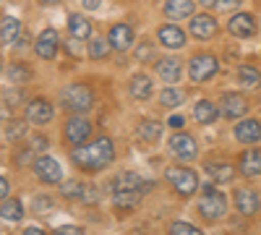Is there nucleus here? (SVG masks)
I'll use <instances>...</instances> for the list:
<instances>
[{
    "label": "nucleus",
    "instance_id": "46",
    "mask_svg": "<svg viewBox=\"0 0 261 235\" xmlns=\"http://www.w3.org/2000/svg\"><path fill=\"white\" fill-rule=\"evenodd\" d=\"M55 232H84L79 225H63V227H58Z\"/></svg>",
    "mask_w": 261,
    "mask_h": 235
},
{
    "label": "nucleus",
    "instance_id": "16",
    "mask_svg": "<svg viewBox=\"0 0 261 235\" xmlns=\"http://www.w3.org/2000/svg\"><path fill=\"white\" fill-rule=\"evenodd\" d=\"M58 50H60V34H58V29H53V27L42 29V32L37 34V39H34V53H37V58H42V60H55Z\"/></svg>",
    "mask_w": 261,
    "mask_h": 235
},
{
    "label": "nucleus",
    "instance_id": "5",
    "mask_svg": "<svg viewBox=\"0 0 261 235\" xmlns=\"http://www.w3.org/2000/svg\"><path fill=\"white\" fill-rule=\"evenodd\" d=\"M220 73V58L209 50H199L188 58V79L193 84H206Z\"/></svg>",
    "mask_w": 261,
    "mask_h": 235
},
{
    "label": "nucleus",
    "instance_id": "25",
    "mask_svg": "<svg viewBox=\"0 0 261 235\" xmlns=\"http://www.w3.org/2000/svg\"><path fill=\"white\" fill-rule=\"evenodd\" d=\"M193 11H196V0H165V6H162V13H165L170 21L191 18Z\"/></svg>",
    "mask_w": 261,
    "mask_h": 235
},
{
    "label": "nucleus",
    "instance_id": "4",
    "mask_svg": "<svg viewBox=\"0 0 261 235\" xmlns=\"http://www.w3.org/2000/svg\"><path fill=\"white\" fill-rule=\"evenodd\" d=\"M165 183L172 188V194L178 199H191V196H196V191L201 188L196 170H191L186 165H167L165 167Z\"/></svg>",
    "mask_w": 261,
    "mask_h": 235
},
{
    "label": "nucleus",
    "instance_id": "49",
    "mask_svg": "<svg viewBox=\"0 0 261 235\" xmlns=\"http://www.w3.org/2000/svg\"><path fill=\"white\" fill-rule=\"evenodd\" d=\"M37 3H39V6H58L60 0H37Z\"/></svg>",
    "mask_w": 261,
    "mask_h": 235
},
{
    "label": "nucleus",
    "instance_id": "31",
    "mask_svg": "<svg viewBox=\"0 0 261 235\" xmlns=\"http://www.w3.org/2000/svg\"><path fill=\"white\" fill-rule=\"evenodd\" d=\"M157 99H160L162 108L175 110V108H180V105L186 102V89H183V87H165V89L157 94Z\"/></svg>",
    "mask_w": 261,
    "mask_h": 235
},
{
    "label": "nucleus",
    "instance_id": "43",
    "mask_svg": "<svg viewBox=\"0 0 261 235\" xmlns=\"http://www.w3.org/2000/svg\"><path fill=\"white\" fill-rule=\"evenodd\" d=\"M183 123H186V118L178 113V115H170V120H167V125L170 128H175V131H178V128H183Z\"/></svg>",
    "mask_w": 261,
    "mask_h": 235
},
{
    "label": "nucleus",
    "instance_id": "21",
    "mask_svg": "<svg viewBox=\"0 0 261 235\" xmlns=\"http://www.w3.org/2000/svg\"><path fill=\"white\" fill-rule=\"evenodd\" d=\"M128 94L136 102H146L154 94V81H151V76L149 73H134L128 79Z\"/></svg>",
    "mask_w": 261,
    "mask_h": 235
},
{
    "label": "nucleus",
    "instance_id": "17",
    "mask_svg": "<svg viewBox=\"0 0 261 235\" xmlns=\"http://www.w3.org/2000/svg\"><path fill=\"white\" fill-rule=\"evenodd\" d=\"M238 173L246 180L261 178V149H256V146L243 149L241 157H238Z\"/></svg>",
    "mask_w": 261,
    "mask_h": 235
},
{
    "label": "nucleus",
    "instance_id": "39",
    "mask_svg": "<svg viewBox=\"0 0 261 235\" xmlns=\"http://www.w3.org/2000/svg\"><path fill=\"white\" fill-rule=\"evenodd\" d=\"M99 199H102V194H99V188H97V186H86V188H84V196H81V204H86V206H92V204H99Z\"/></svg>",
    "mask_w": 261,
    "mask_h": 235
},
{
    "label": "nucleus",
    "instance_id": "36",
    "mask_svg": "<svg viewBox=\"0 0 261 235\" xmlns=\"http://www.w3.org/2000/svg\"><path fill=\"white\" fill-rule=\"evenodd\" d=\"M50 212H55V199L50 194H37L32 199V215L45 217V215H50Z\"/></svg>",
    "mask_w": 261,
    "mask_h": 235
},
{
    "label": "nucleus",
    "instance_id": "13",
    "mask_svg": "<svg viewBox=\"0 0 261 235\" xmlns=\"http://www.w3.org/2000/svg\"><path fill=\"white\" fill-rule=\"evenodd\" d=\"M217 105H220V115L227 120H241L248 113V99L241 92H222Z\"/></svg>",
    "mask_w": 261,
    "mask_h": 235
},
{
    "label": "nucleus",
    "instance_id": "29",
    "mask_svg": "<svg viewBox=\"0 0 261 235\" xmlns=\"http://www.w3.org/2000/svg\"><path fill=\"white\" fill-rule=\"evenodd\" d=\"M18 39H21V21L13 16H3V24H0V45L13 47Z\"/></svg>",
    "mask_w": 261,
    "mask_h": 235
},
{
    "label": "nucleus",
    "instance_id": "26",
    "mask_svg": "<svg viewBox=\"0 0 261 235\" xmlns=\"http://www.w3.org/2000/svg\"><path fill=\"white\" fill-rule=\"evenodd\" d=\"M220 118V105H214L212 99H199L193 105V120L199 125H212Z\"/></svg>",
    "mask_w": 261,
    "mask_h": 235
},
{
    "label": "nucleus",
    "instance_id": "1",
    "mask_svg": "<svg viewBox=\"0 0 261 235\" xmlns=\"http://www.w3.org/2000/svg\"><path fill=\"white\" fill-rule=\"evenodd\" d=\"M68 157H71L76 170H81L86 175H97L115 162V141H113V136L99 134L94 141L73 146Z\"/></svg>",
    "mask_w": 261,
    "mask_h": 235
},
{
    "label": "nucleus",
    "instance_id": "9",
    "mask_svg": "<svg viewBox=\"0 0 261 235\" xmlns=\"http://www.w3.org/2000/svg\"><path fill=\"white\" fill-rule=\"evenodd\" d=\"M232 204H235V209H238L241 217H256L258 209H261V196H258V191L251 188V186H238L232 191Z\"/></svg>",
    "mask_w": 261,
    "mask_h": 235
},
{
    "label": "nucleus",
    "instance_id": "27",
    "mask_svg": "<svg viewBox=\"0 0 261 235\" xmlns=\"http://www.w3.org/2000/svg\"><path fill=\"white\" fill-rule=\"evenodd\" d=\"M115 188H139V191H144V194H149L151 183L144 180L139 173H134V170H123V173H118L113 178V191Z\"/></svg>",
    "mask_w": 261,
    "mask_h": 235
},
{
    "label": "nucleus",
    "instance_id": "42",
    "mask_svg": "<svg viewBox=\"0 0 261 235\" xmlns=\"http://www.w3.org/2000/svg\"><path fill=\"white\" fill-rule=\"evenodd\" d=\"M29 144L37 149V152H45V149L50 146V141L45 139V136H42V134H32V139H29Z\"/></svg>",
    "mask_w": 261,
    "mask_h": 235
},
{
    "label": "nucleus",
    "instance_id": "6",
    "mask_svg": "<svg viewBox=\"0 0 261 235\" xmlns=\"http://www.w3.org/2000/svg\"><path fill=\"white\" fill-rule=\"evenodd\" d=\"M92 134H94L92 120H86V118L79 115V113H71L68 118H65V123H63V141L68 144L71 149L86 144V141L92 139Z\"/></svg>",
    "mask_w": 261,
    "mask_h": 235
},
{
    "label": "nucleus",
    "instance_id": "3",
    "mask_svg": "<svg viewBox=\"0 0 261 235\" xmlns=\"http://www.w3.org/2000/svg\"><path fill=\"white\" fill-rule=\"evenodd\" d=\"M58 102H60L63 110L86 115L89 110H94L97 94H94V89L89 87V84H84V81H71V84H65V87L60 89Z\"/></svg>",
    "mask_w": 261,
    "mask_h": 235
},
{
    "label": "nucleus",
    "instance_id": "30",
    "mask_svg": "<svg viewBox=\"0 0 261 235\" xmlns=\"http://www.w3.org/2000/svg\"><path fill=\"white\" fill-rule=\"evenodd\" d=\"M68 32L79 39H89L94 34V27H92V21L86 18L84 13H71L68 16Z\"/></svg>",
    "mask_w": 261,
    "mask_h": 235
},
{
    "label": "nucleus",
    "instance_id": "38",
    "mask_svg": "<svg viewBox=\"0 0 261 235\" xmlns=\"http://www.w3.org/2000/svg\"><path fill=\"white\" fill-rule=\"evenodd\" d=\"M136 60L139 63H154L157 60V45H151V42L136 45Z\"/></svg>",
    "mask_w": 261,
    "mask_h": 235
},
{
    "label": "nucleus",
    "instance_id": "14",
    "mask_svg": "<svg viewBox=\"0 0 261 235\" xmlns=\"http://www.w3.org/2000/svg\"><path fill=\"white\" fill-rule=\"evenodd\" d=\"M134 39H136V32L130 24H125V21L110 24V29H107V42H110V47L115 53H128L134 47Z\"/></svg>",
    "mask_w": 261,
    "mask_h": 235
},
{
    "label": "nucleus",
    "instance_id": "44",
    "mask_svg": "<svg viewBox=\"0 0 261 235\" xmlns=\"http://www.w3.org/2000/svg\"><path fill=\"white\" fill-rule=\"evenodd\" d=\"M11 196V191H8V178L3 175L0 178V199H8Z\"/></svg>",
    "mask_w": 261,
    "mask_h": 235
},
{
    "label": "nucleus",
    "instance_id": "35",
    "mask_svg": "<svg viewBox=\"0 0 261 235\" xmlns=\"http://www.w3.org/2000/svg\"><path fill=\"white\" fill-rule=\"evenodd\" d=\"M110 42H107V39H102V37H97L94 34V39L89 37V45H86V53H89V58L92 60H102V58H107V55H110Z\"/></svg>",
    "mask_w": 261,
    "mask_h": 235
},
{
    "label": "nucleus",
    "instance_id": "41",
    "mask_svg": "<svg viewBox=\"0 0 261 235\" xmlns=\"http://www.w3.org/2000/svg\"><path fill=\"white\" fill-rule=\"evenodd\" d=\"M21 99H24V94H21V92H13L11 94V89L6 87V92H3V105H6V108H8V105H11V108H16V105H21Z\"/></svg>",
    "mask_w": 261,
    "mask_h": 235
},
{
    "label": "nucleus",
    "instance_id": "20",
    "mask_svg": "<svg viewBox=\"0 0 261 235\" xmlns=\"http://www.w3.org/2000/svg\"><path fill=\"white\" fill-rule=\"evenodd\" d=\"M204 170L212 178V183H220V186L235 180V175H238V165L232 167L227 160H209V162H204Z\"/></svg>",
    "mask_w": 261,
    "mask_h": 235
},
{
    "label": "nucleus",
    "instance_id": "40",
    "mask_svg": "<svg viewBox=\"0 0 261 235\" xmlns=\"http://www.w3.org/2000/svg\"><path fill=\"white\" fill-rule=\"evenodd\" d=\"M170 232H186V235H193V232H201L196 225H191V222H170V227H167Z\"/></svg>",
    "mask_w": 261,
    "mask_h": 235
},
{
    "label": "nucleus",
    "instance_id": "45",
    "mask_svg": "<svg viewBox=\"0 0 261 235\" xmlns=\"http://www.w3.org/2000/svg\"><path fill=\"white\" fill-rule=\"evenodd\" d=\"M241 0H217V8H222V11H227V8H235Z\"/></svg>",
    "mask_w": 261,
    "mask_h": 235
},
{
    "label": "nucleus",
    "instance_id": "28",
    "mask_svg": "<svg viewBox=\"0 0 261 235\" xmlns=\"http://www.w3.org/2000/svg\"><path fill=\"white\" fill-rule=\"evenodd\" d=\"M6 79L13 84V87H21V84H27L34 79V71L29 63H21V60H11L6 66Z\"/></svg>",
    "mask_w": 261,
    "mask_h": 235
},
{
    "label": "nucleus",
    "instance_id": "24",
    "mask_svg": "<svg viewBox=\"0 0 261 235\" xmlns=\"http://www.w3.org/2000/svg\"><path fill=\"white\" fill-rule=\"evenodd\" d=\"M141 196H144V191H139V188H115L113 191V206L120 212H130L141 204Z\"/></svg>",
    "mask_w": 261,
    "mask_h": 235
},
{
    "label": "nucleus",
    "instance_id": "32",
    "mask_svg": "<svg viewBox=\"0 0 261 235\" xmlns=\"http://www.w3.org/2000/svg\"><path fill=\"white\" fill-rule=\"evenodd\" d=\"M0 215H3L6 222H21V220L27 217V209H24V204H21L16 196H8V199H3Z\"/></svg>",
    "mask_w": 261,
    "mask_h": 235
},
{
    "label": "nucleus",
    "instance_id": "22",
    "mask_svg": "<svg viewBox=\"0 0 261 235\" xmlns=\"http://www.w3.org/2000/svg\"><path fill=\"white\" fill-rule=\"evenodd\" d=\"M134 136L144 144H157L162 139V123L157 118H141L134 125Z\"/></svg>",
    "mask_w": 261,
    "mask_h": 235
},
{
    "label": "nucleus",
    "instance_id": "34",
    "mask_svg": "<svg viewBox=\"0 0 261 235\" xmlns=\"http://www.w3.org/2000/svg\"><path fill=\"white\" fill-rule=\"evenodd\" d=\"M84 188H86V183H81L79 178H68V180H63V183L58 186L60 196H63L65 201H81Z\"/></svg>",
    "mask_w": 261,
    "mask_h": 235
},
{
    "label": "nucleus",
    "instance_id": "2",
    "mask_svg": "<svg viewBox=\"0 0 261 235\" xmlns=\"http://www.w3.org/2000/svg\"><path fill=\"white\" fill-rule=\"evenodd\" d=\"M227 206L230 201L225 196V191H220L217 186H204L199 199H196V215L204 220V225H217L225 220Z\"/></svg>",
    "mask_w": 261,
    "mask_h": 235
},
{
    "label": "nucleus",
    "instance_id": "47",
    "mask_svg": "<svg viewBox=\"0 0 261 235\" xmlns=\"http://www.w3.org/2000/svg\"><path fill=\"white\" fill-rule=\"evenodd\" d=\"M99 6H102V0H84V8L86 11H97Z\"/></svg>",
    "mask_w": 261,
    "mask_h": 235
},
{
    "label": "nucleus",
    "instance_id": "19",
    "mask_svg": "<svg viewBox=\"0 0 261 235\" xmlns=\"http://www.w3.org/2000/svg\"><path fill=\"white\" fill-rule=\"evenodd\" d=\"M232 136L241 144H258L261 141V120L258 118H241L232 128Z\"/></svg>",
    "mask_w": 261,
    "mask_h": 235
},
{
    "label": "nucleus",
    "instance_id": "18",
    "mask_svg": "<svg viewBox=\"0 0 261 235\" xmlns=\"http://www.w3.org/2000/svg\"><path fill=\"white\" fill-rule=\"evenodd\" d=\"M154 71L165 84H178L183 79V63L175 55H165V58L154 60Z\"/></svg>",
    "mask_w": 261,
    "mask_h": 235
},
{
    "label": "nucleus",
    "instance_id": "15",
    "mask_svg": "<svg viewBox=\"0 0 261 235\" xmlns=\"http://www.w3.org/2000/svg\"><path fill=\"white\" fill-rule=\"evenodd\" d=\"M157 42L165 50H183L188 45V32L178 24H160L157 27Z\"/></svg>",
    "mask_w": 261,
    "mask_h": 235
},
{
    "label": "nucleus",
    "instance_id": "23",
    "mask_svg": "<svg viewBox=\"0 0 261 235\" xmlns=\"http://www.w3.org/2000/svg\"><path fill=\"white\" fill-rule=\"evenodd\" d=\"M235 81H238V87L241 89H261V68L258 66H251V63H241L235 71Z\"/></svg>",
    "mask_w": 261,
    "mask_h": 235
},
{
    "label": "nucleus",
    "instance_id": "48",
    "mask_svg": "<svg viewBox=\"0 0 261 235\" xmlns=\"http://www.w3.org/2000/svg\"><path fill=\"white\" fill-rule=\"evenodd\" d=\"M199 6H204V8H217V0H199Z\"/></svg>",
    "mask_w": 261,
    "mask_h": 235
},
{
    "label": "nucleus",
    "instance_id": "11",
    "mask_svg": "<svg viewBox=\"0 0 261 235\" xmlns=\"http://www.w3.org/2000/svg\"><path fill=\"white\" fill-rule=\"evenodd\" d=\"M188 34L199 42H209L220 34V21H217L212 13H193L191 24H188Z\"/></svg>",
    "mask_w": 261,
    "mask_h": 235
},
{
    "label": "nucleus",
    "instance_id": "33",
    "mask_svg": "<svg viewBox=\"0 0 261 235\" xmlns=\"http://www.w3.org/2000/svg\"><path fill=\"white\" fill-rule=\"evenodd\" d=\"M27 125H29V120L27 118H11V120H6V125H3V134H6V139L11 141V144H16V141H21V139H27Z\"/></svg>",
    "mask_w": 261,
    "mask_h": 235
},
{
    "label": "nucleus",
    "instance_id": "7",
    "mask_svg": "<svg viewBox=\"0 0 261 235\" xmlns=\"http://www.w3.org/2000/svg\"><path fill=\"white\" fill-rule=\"evenodd\" d=\"M167 149H170V154L175 157L178 162L199 160V141H196L191 134H186V131H175V134H172L170 141H167Z\"/></svg>",
    "mask_w": 261,
    "mask_h": 235
},
{
    "label": "nucleus",
    "instance_id": "12",
    "mask_svg": "<svg viewBox=\"0 0 261 235\" xmlns=\"http://www.w3.org/2000/svg\"><path fill=\"white\" fill-rule=\"evenodd\" d=\"M227 32L235 39H251L258 34V24H256V16L248 11H238L227 18Z\"/></svg>",
    "mask_w": 261,
    "mask_h": 235
},
{
    "label": "nucleus",
    "instance_id": "37",
    "mask_svg": "<svg viewBox=\"0 0 261 235\" xmlns=\"http://www.w3.org/2000/svg\"><path fill=\"white\" fill-rule=\"evenodd\" d=\"M34 152H37V149L29 144V146H21V149H16V157H13V162L18 165V167H32L34 165Z\"/></svg>",
    "mask_w": 261,
    "mask_h": 235
},
{
    "label": "nucleus",
    "instance_id": "8",
    "mask_svg": "<svg viewBox=\"0 0 261 235\" xmlns=\"http://www.w3.org/2000/svg\"><path fill=\"white\" fill-rule=\"evenodd\" d=\"M32 173L42 186H60L63 183V167L50 154H39L32 165Z\"/></svg>",
    "mask_w": 261,
    "mask_h": 235
},
{
    "label": "nucleus",
    "instance_id": "10",
    "mask_svg": "<svg viewBox=\"0 0 261 235\" xmlns=\"http://www.w3.org/2000/svg\"><path fill=\"white\" fill-rule=\"evenodd\" d=\"M24 118H27L32 125H47V123H53V118H55V105H53L47 97H32V99L24 105Z\"/></svg>",
    "mask_w": 261,
    "mask_h": 235
}]
</instances>
